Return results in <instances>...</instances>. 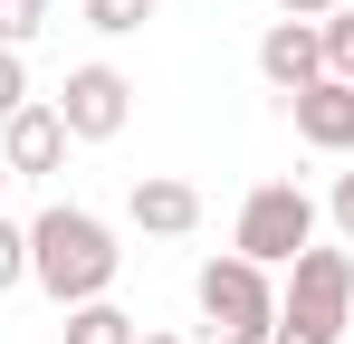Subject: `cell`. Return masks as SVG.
I'll list each match as a JSON object with an SVG mask.
<instances>
[{
	"label": "cell",
	"instance_id": "obj_1",
	"mask_svg": "<svg viewBox=\"0 0 354 344\" xmlns=\"http://www.w3.org/2000/svg\"><path fill=\"white\" fill-rule=\"evenodd\" d=\"M124 268V249H115V229L96 220V211H39L29 220V278L48 287L58 306H86V296H106Z\"/></svg>",
	"mask_w": 354,
	"mask_h": 344
},
{
	"label": "cell",
	"instance_id": "obj_2",
	"mask_svg": "<svg viewBox=\"0 0 354 344\" xmlns=\"http://www.w3.org/2000/svg\"><path fill=\"white\" fill-rule=\"evenodd\" d=\"M354 316V258L345 249H297L288 296H278V335L268 344H335Z\"/></svg>",
	"mask_w": 354,
	"mask_h": 344
},
{
	"label": "cell",
	"instance_id": "obj_3",
	"mask_svg": "<svg viewBox=\"0 0 354 344\" xmlns=\"http://www.w3.org/2000/svg\"><path fill=\"white\" fill-rule=\"evenodd\" d=\"M201 316H211V335L221 344H268L278 335V296H268V268L259 258H211L201 268Z\"/></svg>",
	"mask_w": 354,
	"mask_h": 344
},
{
	"label": "cell",
	"instance_id": "obj_4",
	"mask_svg": "<svg viewBox=\"0 0 354 344\" xmlns=\"http://www.w3.org/2000/svg\"><path fill=\"white\" fill-rule=\"evenodd\" d=\"M297 249H316V201L297 182H259L239 201V258L259 268H297Z\"/></svg>",
	"mask_w": 354,
	"mask_h": 344
},
{
	"label": "cell",
	"instance_id": "obj_5",
	"mask_svg": "<svg viewBox=\"0 0 354 344\" xmlns=\"http://www.w3.org/2000/svg\"><path fill=\"white\" fill-rule=\"evenodd\" d=\"M58 115H67L77 144H106V134H124V115H134V86H124L115 67H67Z\"/></svg>",
	"mask_w": 354,
	"mask_h": 344
},
{
	"label": "cell",
	"instance_id": "obj_6",
	"mask_svg": "<svg viewBox=\"0 0 354 344\" xmlns=\"http://www.w3.org/2000/svg\"><path fill=\"white\" fill-rule=\"evenodd\" d=\"M67 144H77V134H67L58 106H19L10 124H0V163L19 172V182H48V172L67 163Z\"/></svg>",
	"mask_w": 354,
	"mask_h": 344
},
{
	"label": "cell",
	"instance_id": "obj_7",
	"mask_svg": "<svg viewBox=\"0 0 354 344\" xmlns=\"http://www.w3.org/2000/svg\"><path fill=\"white\" fill-rule=\"evenodd\" d=\"M259 77H268L278 96H306V86L326 77V29H316V19H278V29L259 39Z\"/></svg>",
	"mask_w": 354,
	"mask_h": 344
},
{
	"label": "cell",
	"instance_id": "obj_8",
	"mask_svg": "<svg viewBox=\"0 0 354 344\" xmlns=\"http://www.w3.org/2000/svg\"><path fill=\"white\" fill-rule=\"evenodd\" d=\"M288 106H297V134H306L316 153H354V77H316Z\"/></svg>",
	"mask_w": 354,
	"mask_h": 344
},
{
	"label": "cell",
	"instance_id": "obj_9",
	"mask_svg": "<svg viewBox=\"0 0 354 344\" xmlns=\"http://www.w3.org/2000/svg\"><path fill=\"white\" fill-rule=\"evenodd\" d=\"M124 211H134V229H153V239H182V229H201V191L173 182V172H144Z\"/></svg>",
	"mask_w": 354,
	"mask_h": 344
},
{
	"label": "cell",
	"instance_id": "obj_10",
	"mask_svg": "<svg viewBox=\"0 0 354 344\" xmlns=\"http://www.w3.org/2000/svg\"><path fill=\"white\" fill-rule=\"evenodd\" d=\"M67 344H134V316L106 306V296H86V306H67Z\"/></svg>",
	"mask_w": 354,
	"mask_h": 344
},
{
	"label": "cell",
	"instance_id": "obj_11",
	"mask_svg": "<svg viewBox=\"0 0 354 344\" xmlns=\"http://www.w3.org/2000/svg\"><path fill=\"white\" fill-rule=\"evenodd\" d=\"M48 29V0H0V48H29Z\"/></svg>",
	"mask_w": 354,
	"mask_h": 344
},
{
	"label": "cell",
	"instance_id": "obj_12",
	"mask_svg": "<svg viewBox=\"0 0 354 344\" xmlns=\"http://www.w3.org/2000/svg\"><path fill=\"white\" fill-rule=\"evenodd\" d=\"M326 77H354V10H326Z\"/></svg>",
	"mask_w": 354,
	"mask_h": 344
},
{
	"label": "cell",
	"instance_id": "obj_13",
	"mask_svg": "<svg viewBox=\"0 0 354 344\" xmlns=\"http://www.w3.org/2000/svg\"><path fill=\"white\" fill-rule=\"evenodd\" d=\"M86 19H96L106 39H124V29H144V19H153V0H86Z\"/></svg>",
	"mask_w": 354,
	"mask_h": 344
},
{
	"label": "cell",
	"instance_id": "obj_14",
	"mask_svg": "<svg viewBox=\"0 0 354 344\" xmlns=\"http://www.w3.org/2000/svg\"><path fill=\"white\" fill-rule=\"evenodd\" d=\"M19 278H29V229H10V220H0V296H10Z\"/></svg>",
	"mask_w": 354,
	"mask_h": 344
},
{
	"label": "cell",
	"instance_id": "obj_15",
	"mask_svg": "<svg viewBox=\"0 0 354 344\" xmlns=\"http://www.w3.org/2000/svg\"><path fill=\"white\" fill-rule=\"evenodd\" d=\"M29 106V67H19V48H0V124Z\"/></svg>",
	"mask_w": 354,
	"mask_h": 344
},
{
	"label": "cell",
	"instance_id": "obj_16",
	"mask_svg": "<svg viewBox=\"0 0 354 344\" xmlns=\"http://www.w3.org/2000/svg\"><path fill=\"white\" fill-rule=\"evenodd\" d=\"M335 229H345V239H354V172H345V182H335Z\"/></svg>",
	"mask_w": 354,
	"mask_h": 344
},
{
	"label": "cell",
	"instance_id": "obj_17",
	"mask_svg": "<svg viewBox=\"0 0 354 344\" xmlns=\"http://www.w3.org/2000/svg\"><path fill=\"white\" fill-rule=\"evenodd\" d=\"M278 10H288V19H326L335 0H278Z\"/></svg>",
	"mask_w": 354,
	"mask_h": 344
},
{
	"label": "cell",
	"instance_id": "obj_18",
	"mask_svg": "<svg viewBox=\"0 0 354 344\" xmlns=\"http://www.w3.org/2000/svg\"><path fill=\"white\" fill-rule=\"evenodd\" d=\"M134 344H182V335H134Z\"/></svg>",
	"mask_w": 354,
	"mask_h": 344
}]
</instances>
